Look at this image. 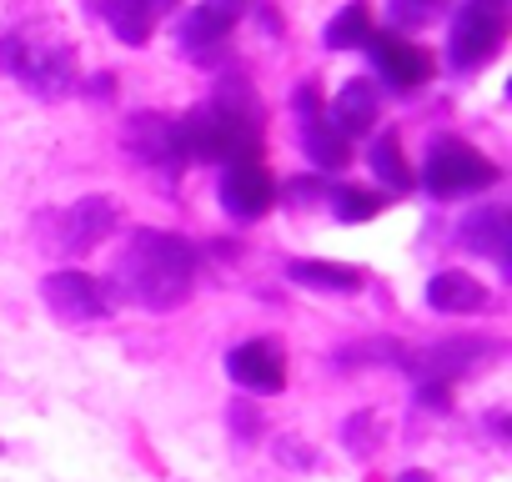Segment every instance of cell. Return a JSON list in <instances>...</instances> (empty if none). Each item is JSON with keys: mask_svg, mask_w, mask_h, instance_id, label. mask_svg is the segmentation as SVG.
Returning a JSON list of instances; mask_svg holds the SVG:
<instances>
[{"mask_svg": "<svg viewBox=\"0 0 512 482\" xmlns=\"http://www.w3.org/2000/svg\"><path fill=\"white\" fill-rule=\"evenodd\" d=\"M196 267H201V252L186 236L161 231V226H136L126 252L116 257L106 297H121L146 312H176L196 292Z\"/></svg>", "mask_w": 512, "mask_h": 482, "instance_id": "1", "label": "cell"}, {"mask_svg": "<svg viewBox=\"0 0 512 482\" xmlns=\"http://www.w3.org/2000/svg\"><path fill=\"white\" fill-rule=\"evenodd\" d=\"M171 146L181 166H231L262 156V106L246 81H226L206 106L171 116Z\"/></svg>", "mask_w": 512, "mask_h": 482, "instance_id": "2", "label": "cell"}, {"mask_svg": "<svg viewBox=\"0 0 512 482\" xmlns=\"http://www.w3.org/2000/svg\"><path fill=\"white\" fill-rule=\"evenodd\" d=\"M502 171L497 161H487L472 141L462 136H437L427 146V161H422V186L432 196H472V191H487L497 186Z\"/></svg>", "mask_w": 512, "mask_h": 482, "instance_id": "3", "label": "cell"}, {"mask_svg": "<svg viewBox=\"0 0 512 482\" xmlns=\"http://www.w3.org/2000/svg\"><path fill=\"white\" fill-rule=\"evenodd\" d=\"M11 76H16L36 101H66L71 91H81V61H76V51L61 46V41H31V36H26L21 61H16Z\"/></svg>", "mask_w": 512, "mask_h": 482, "instance_id": "4", "label": "cell"}, {"mask_svg": "<svg viewBox=\"0 0 512 482\" xmlns=\"http://www.w3.org/2000/svg\"><path fill=\"white\" fill-rule=\"evenodd\" d=\"M507 41V26H502V11H482V6H462L447 26V61L452 71H482Z\"/></svg>", "mask_w": 512, "mask_h": 482, "instance_id": "5", "label": "cell"}, {"mask_svg": "<svg viewBox=\"0 0 512 482\" xmlns=\"http://www.w3.org/2000/svg\"><path fill=\"white\" fill-rule=\"evenodd\" d=\"M41 302L51 307L56 322H71V327H81V322H101V317L111 312L106 287H101L91 272H81V267H61V272H51V277L41 282Z\"/></svg>", "mask_w": 512, "mask_h": 482, "instance_id": "6", "label": "cell"}, {"mask_svg": "<svg viewBox=\"0 0 512 482\" xmlns=\"http://www.w3.org/2000/svg\"><path fill=\"white\" fill-rule=\"evenodd\" d=\"M241 16H246V0H196V6L181 16V26H176L181 56L216 61L221 46H226V36L236 31Z\"/></svg>", "mask_w": 512, "mask_h": 482, "instance_id": "7", "label": "cell"}, {"mask_svg": "<svg viewBox=\"0 0 512 482\" xmlns=\"http://www.w3.org/2000/svg\"><path fill=\"white\" fill-rule=\"evenodd\" d=\"M226 377L256 397H277L287 387V352L277 337H246L226 352Z\"/></svg>", "mask_w": 512, "mask_h": 482, "instance_id": "8", "label": "cell"}, {"mask_svg": "<svg viewBox=\"0 0 512 482\" xmlns=\"http://www.w3.org/2000/svg\"><path fill=\"white\" fill-rule=\"evenodd\" d=\"M51 221H61V231H56V241H51V252H96L101 241L121 226V206H116V196H81V201H71V211H61V216H51Z\"/></svg>", "mask_w": 512, "mask_h": 482, "instance_id": "9", "label": "cell"}, {"mask_svg": "<svg viewBox=\"0 0 512 482\" xmlns=\"http://www.w3.org/2000/svg\"><path fill=\"white\" fill-rule=\"evenodd\" d=\"M216 191H221V206H226L231 221H262V216L277 206V181H272V171L262 166V156L221 166Z\"/></svg>", "mask_w": 512, "mask_h": 482, "instance_id": "10", "label": "cell"}, {"mask_svg": "<svg viewBox=\"0 0 512 482\" xmlns=\"http://www.w3.org/2000/svg\"><path fill=\"white\" fill-rule=\"evenodd\" d=\"M492 352H497V342H487V337H447V342H432L422 357H412L407 372H417V382H442V387H452L457 377H472L477 362L492 357Z\"/></svg>", "mask_w": 512, "mask_h": 482, "instance_id": "11", "label": "cell"}, {"mask_svg": "<svg viewBox=\"0 0 512 482\" xmlns=\"http://www.w3.org/2000/svg\"><path fill=\"white\" fill-rule=\"evenodd\" d=\"M367 56H372V71L392 86V91H417L432 81V56L417 46V41H402V36H372L367 41Z\"/></svg>", "mask_w": 512, "mask_h": 482, "instance_id": "12", "label": "cell"}, {"mask_svg": "<svg viewBox=\"0 0 512 482\" xmlns=\"http://www.w3.org/2000/svg\"><path fill=\"white\" fill-rule=\"evenodd\" d=\"M457 247H467L472 257L497 262L502 272L512 267V221L502 206H472L457 226Z\"/></svg>", "mask_w": 512, "mask_h": 482, "instance_id": "13", "label": "cell"}, {"mask_svg": "<svg viewBox=\"0 0 512 482\" xmlns=\"http://www.w3.org/2000/svg\"><path fill=\"white\" fill-rule=\"evenodd\" d=\"M121 146L131 151L136 166H151V171H166L176 176L181 161H176V146H171V116H156V111H141L126 121L121 131Z\"/></svg>", "mask_w": 512, "mask_h": 482, "instance_id": "14", "label": "cell"}, {"mask_svg": "<svg viewBox=\"0 0 512 482\" xmlns=\"http://www.w3.org/2000/svg\"><path fill=\"white\" fill-rule=\"evenodd\" d=\"M377 116H382V96H377V86L372 81H347L337 96H332V111H327V121L352 141V136H367L372 126H377Z\"/></svg>", "mask_w": 512, "mask_h": 482, "instance_id": "15", "label": "cell"}, {"mask_svg": "<svg viewBox=\"0 0 512 482\" xmlns=\"http://www.w3.org/2000/svg\"><path fill=\"white\" fill-rule=\"evenodd\" d=\"M427 307H432V312H447V317H472V312L487 307V287H482L472 272L447 267V272H437V277L427 282Z\"/></svg>", "mask_w": 512, "mask_h": 482, "instance_id": "16", "label": "cell"}, {"mask_svg": "<svg viewBox=\"0 0 512 482\" xmlns=\"http://www.w3.org/2000/svg\"><path fill=\"white\" fill-rule=\"evenodd\" d=\"M287 282H297V287H307V292H332V297L362 292V272H357V267L322 262V257H297V262H287Z\"/></svg>", "mask_w": 512, "mask_h": 482, "instance_id": "17", "label": "cell"}, {"mask_svg": "<svg viewBox=\"0 0 512 482\" xmlns=\"http://www.w3.org/2000/svg\"><path fill=\"white\" fill-rule=\"evenodd\" d=\"M412 347L407 342H392V337H362V342H347L332 352V367L337 372H357V367H412Z\"/></svg>", "mask_w": 512, "mask_h": 482, "instance_id": "18", "label": "cell"}, {"mask_svg": "<svg viewBox=\"0 0 512 482\" xmlns=\"http://www.w3.org/2000/svg\"><path fill=\"white\" fill-rule=\"evenodd\" d=\"M302 151H307V161H312L317 171H342V166L352 161V141H347L327 116L302 121Z\"/></svg>", "mask_w": 512, "mask_h": 482, "instance_id": "19", "label": "cell"}, {"mask_svg": "<svg viewBox=\"0 0 512 482\" xmlns=\"http://www.w3.org/2000/svg\"><path fill=\"white\" fill-rule=\"evenodd\" d=\"M367 166H372V176L382 181V191H397V196H407V191L417 186V171L407 166L397 131H382V136L372 141V151H367Z\"/></svg>", "mask_w": 512, "mask_h": 482, "instance_id": "20", "label": "cell"}, {"mask_svg": "<svg viewBox=\"0 0 512 482\" xmlns=\"http://www.w3.org/2000/svg\"><path fill=\"white\" fill-rule=\"evenodd\" d=\"M106 26L121 46H146L156 31V11L146 0H106Z\"/></svg>", "mask_w": 512, "mask_h": 482, "instance_id": "21", "label": "cell"}, {"mask_svg": "<svg viewBox=\"0 0 512 482\" xmlns=\"http://www.w3.org/2000/svg\"><path fill=\"white\" fill-rule=\"evenodd\" d=\"M382 442H387V422H382V412L357 407L352 417H342V447H347L357 462L377 457V447H382Z\"/></svg>", "mask_w": 512, "mask_h": 482, "instance_id": "22", "label": "cell"}, {"mask_svg": "<svg viewBox=\"0 0 512 482\" xmlns=\"http://www.w3.org/2000/svg\"><path fill=\"white\" fill-rule=\"evenodd\" d=\"M322 41H327V51H352V46H367V41H372V11L362 6V0H352V6H342V11L327 21Z\"/></svg>", "mask_w": 512, "mask_h": 482, "instance_id": "23", "label": "cell"}, {"mask_svg": "<svg viewBox=\"0 0 512 482\" xmlns=\"http://www.w3.org/2000/svg\"><path fill=\"white\" fill-rule=\"evenodd\" d=\"M382 191H367V186H342V191H332V216L337 221H347V226H362V221H372V216H382Z\"/></svg>", "mask_w": 512, "mask_h": 482, "instance_id": "24", "label": "cell"}, {"mask_svg": "<svg viewBox=\"0 0 512 482\" xmlns=\"http://www.w3.org/2000/svg\"><path fill=\"white\" fill-rule=\"evenodd\" d=\"M387 16L397 31H422L442 16V0H387Z\"/></svg>", "mask_w": 512, "mask_h": 482, "instance_id": "25", "label": "cell"}, {"mask_svg": "<svg viewBox=\"0 0 512 482\" xmlns=\"http://www.w3.org/2000/svg\"><path fill=\"white\" fill-rule=\"evenodd\" d=\"M226 427H231V442H262L267 432V417L256 402H231L226 407Z\"/></svg>", "mask_w": 512, "mask_h": 482, "instance_id": "26", "label": "cell"}, {"mask_svg": "<svg viewBox=\"0 0 512 482\" xmlns=\"http://www.w3.org/2000/svg\"><path fill=\"white\" fill-rule=\"evenodd\" d=\"M272 457H277L282 467H292V472H312V467H317V447L302 442V437H277V442H272Z\"/></svg>", "mask_w": 512, "mask_h": 482, "instance_id": "27", "label": "cell"}, {"mask_svg": "<svg viewBox=\"0 0 512 482\" xmlns=\"http://www.w3.org/2000/svg\"><path fill=\"white\" fill-rule=\"evenodd\" d=\"M282 196H292V206H307V201H317V196H332V186L327 181H307V176H297V181H287V186H277Z\"/></svg>", "mask_w": 512, "mask_h": 482, "instance_id": "28", "label": "cell"}, {"mask_svg": "<svg viewBox=\"0 0 512 482\" xmlns=\"http://www.w3.org/2000/svg\"><path fill=\"white\" fill-rule=\"evenodd\" d=\"M292 111H297V121L322 116V91H317V81H302V86L292 91Z\"/></svg>", "mask_w": 512, "mask_h": 482, "instance_id": "29", "label": "cell"}, {"mask_svg": "<svg viewBox=\"0 0 512 482\" xmlns=\"http://www.w3.org/2000/svg\"><path fill=\"white\" fill-rule=\"evenodd\" d=\"M417 407L447 412V407H452V387H442V382H417Z\"/></svg>", "mask_w": 512, "mask_h": 482, "instance_id": "30", "label": "cell"}, {"mask_svg": "<svg viewBox=\"0 0 512 482\" xmlns=\"http://www.w3.org/2000/svg\"><path fill=\"white\" fill-rule=\"evenodd\" d=\"M21 46H26V36H21V31H6V36H0V71H16Z\"/></svg>", "mask_w": 512, "mask_h": 482, "instance_id": "31", "label": "cell"}, {"mask_svg": "<svg viewBox=\"0 0 512 482\" xmlns=\"http://www.w3.org/2000/svg\"><path fill=\"white\" fill-rule=\"evenodd\" d=\"M256 21H262V31H272V36H282V16H277V6H267V0H256Z\"/></svg>", "mask_w": 512, "mask_h": 482, "instance_id": "32", "label": "cell"}, {"mask_svg": "<svg viewBox=\"0 0 512 482\" xmlns=\"http://www.w3.org/2000/svg\"><path fill=\"white\" fill-rule=\"evenodd\" d=\"M81 91H86V96H96V101H106V96H116V76H91Z\"/></svg>", "mask_w": 512, "mask_h": 482, "instance_id": "33", "label": "cell"}, {"mask_svg": "<svg viewBox=\"0 0 512 482\" xmlns=\"http://www.w3.org/2000/svg\"><path fill=\"white\" fill-rule=\"evenodd\" d=\"M487 427H492L497 442H507V412H487Z\"/></svg>", "mask_w": 512, "mask_h": 482, "instance_id": "34", "label": "cell"}, {"mask_svg": "<svg viewBox=\"0 0 512 482\" xmlns=\"http://www.w3.org/2000/svg\"><path fill=\"white\" fill-rule=\"evenodd\" d=\"M397 482H432V472H422V467H407V472H397Z\"/></svg>", "mask_w": 512, "mask_h": 482, "instance_id": "35", "label": "cell"}, {"mask_svg": "<svg viewBox=\"0 0 512 482\" xmlns=\"http://www.w3.org/2000/svg\"><path fill=\"white\" fill-rule=\"evenodd\" d=\"M467 6H482V11H502L507 0H467Z\"/></svg>", "mask_w": 512, "mask_h": 482, "instance_id": "36", "label": "cell"}, {"mask_svg": "<svg viewBox=\"0 0 512 482\" xmlns=\"http://www.w3.org/2000/svg\"><path fill=\"white\" fill-rule=\"evenodd\" d=\"M146 6H151V11H156V16H161V11H166V6H176V0H146Z\"/></svg>", "mask_w": 512, "mask_h": 482, "instance_id": "37", "label": "cell"}, {"mask_svg": "<svg viewBox=\"0 0 512 482\" xmlns=\"http://www.w3.org/2000/svg\"><path fill=\"white\" fill-rule=\"evenodd\" d=\"M0 447H6V442H0Z\"/></svg>", "mask_w": 512, "mask_h": 482, "instance_id": "38", "label": "cell"}]
</instances>
